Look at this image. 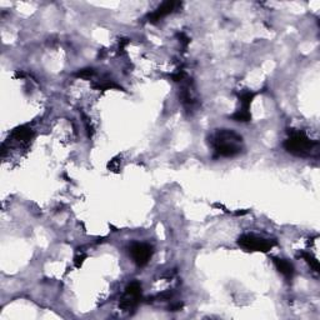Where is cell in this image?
<instances>
[{
	"label": "cell",
	"mask_w": 320,
	"mask_h": 320,
	"mask_svg": "<svg viewBox=\"0 0 320 320\" xmlns=\"http://www.w3.org/2000/svg\"><path fill=\"white\" fill-rule=\"evenodd\" d=\"M178 38H179V41H180V44H182L184 48H187V46L189 45L190 39L188 38V35L185 34V33H178Z\"/></svg>",
	"instance_id": "15"
},
{
	"label": "cell",
	"mask_w": 320,
	"mask_h": 320,
	"mask_svg": "<svg viewBox=\"0 0 320 320\" xmlns=\"http://www.w3.org/2000/svg\"><path fill=\"white\" fill-rule=\"evenodd\" d=\"M182 84L183 86H182V90H180V100H182L185 109L193 110L198 105V102L194 96V91H193L192 81L185 79Z\"/></svg>",
	"instance_id": "7"
},
{
	"label": "cell",
	"mask_w": 320,
	"mask_h": 320,
	"mask_svg": "<svg viewBox=\"0 0 320 320\" xmlns=\"http://www.w3.org/2000/svg\"><path fill=\"white\" fill-rule=\"evenodd\" d=\"M273 263H274L275 268L280 274H283L286 279H291L295 273L294 270V265L290 262H288L286 259L281 258H273Z\"/></svg>",
	"instance_id": "9"
},
{
	"label": "cell",
	"mask_w": 320,
	"mask_h": 320,
	"mask_svg": "<svg viewBox=\"0 0 320 320\" xmlns=\"http://www.w3.org/2000/svg\"><path fill=\"white\" fill-rule=\"evenodd\" d=\"M142 284L133 281L125 288L123 296L120 299V308L123 310H133L142 300Z\"/></svg>",
	"instance_id": "4"
},
{
	"label": "cell",
	"mask_w": 320,
	"mask_h": 320,
	"mask_svg": "<svg viewBox=\"0 0 320 320\" xmlns=\"http://www.w3.org/2000/svg\"><path fill=\"white\" fill-rule=\"evenodd\" d=\"M153 246L147 243H133L129 248V254H130L133 262L135 263L138 267H145L152 259Z\"/></svg>",
	"instance_id": "5"
},
{
	"label": "cell",
	"mask_w": 320,
	"mask_h": 320,
	"mask_svg": "<svg viewBox=\"0 0 320 320\" xmlns=\"http://www.w3.org/2000/svg\"><path fill=\"white\" fill-rule=\"evenodd\" d=\"M230 118H232L234 121H238V123H248V121L251 120V114L249 110L241 109V108H240V109L237 110Z\"/></svg>",
	"instance_id": "11"
},
{
	"label": "cell",
	"mask_w": 320,
	"mask_h": 320,
	"mask_svg": "<svg viewBox=\"0 0 320 320\" xmlns=\"http://www.w3.org/2000/svg\"><path fill=\"white\" fill-rule=\"evenodd\" d=\"M75 77L77 78H83V79H88V78H91L95 75V70L93 68H84V69H79L77 73H75Z\"/></svg>",
	"instance_id": "13"
},
{
	"label": "cell",
	"mask_w": 320,
	"mask_h": 320,
	"mask_svg": "<svg viewBox=\"0 0 320 320\" xmlns=\"http://www.w3.org/2000/svg\"><path fill=\"white\" fill-rule=\"evenodd\" d=\"M300 256H302L303 259H304L305 262L309 264V267L312 268L313 270H314L315 273L319 272V262H318L317 259L314 258V256L312 255V254L309 253H300Z\"/></svg>",
	"instance_id": "12"
},
{
	"label": "cell",
	"mask_w": 320,
	"mask_h": 320,
	"mask_svg": "<svg viewBox=\"0 0 320 320\" xmlns=\"http://www.w3.org/2000/svg\"><path fill=\"white\" fill-rule=\"evenodd\" d=\"M211 147H213L215 158H233L241 152L243 138L235 131L229 129H219L211 136Z\"/></svg>",
	"instance_id": "1"
},
{
	"label": "cell",
	"mask_w": 320,
	"mask_h": 320,
	"mask_svg": "<svg viewBox=\"0 0 320 320\" xmlns=\"http://www.w3.org/2000/svg\"><path fill=\"white\" fill-rule=\"evenodd\" d=\"M85 258H86V255L83 253V251H80V253H78L77 255H75V258H74L75 267H77V268L81 267V264H83L84 259H85Z\"/></svg>",
	"instance_id": "14"
},
{
	"label": "cell",
	"mask_w": 320,
	"mask_h": 320,
	"mask_svg": "<svg viewBox=\"0 0 320 320\" xmlns=\"http://www.w3.org/2000/svg\"><path fill=\"white\" fill-rule=\"evenodd\" d=\"M255 95L256 94L250 90L243 91L241 94H239V102H240V105H241V109H245V110L250 109V105L251 103H253Z\"/></svg>",
	"instance_id": "10"
},
{
	"label": "cell",
	"mask_w": 320,
	"mask_h": 320,
	"mask_svg": "<svg viewBox=\"0 0 320 320\" xmlns=\"http://www.w3.org/2000/svg\"><path fill=\"white\" fill-rule=\"evenodd\" d=\"M318 142L310 139L304 131L291 130L289 131L288 139L284 142V149L295 157L307 158L318 153Z\"/></svg>",
	"instance_id": "2"
},
{
	"label": "cell",
	"mask_w": 320,
	"mask_h": 320,
	"mask_svg": "<svg viewBox=\"0 0 320 320\" xmlns=\"http://www.w3.org/2000/svg\"><path fill=\"white\" fill-rule=\"evenodd\" d=\"M34 135V130L29 125L18 126L11 131V139L19 143H28Z\"/></svg>",
	"instance_id": "8"
},
{
	"label": "cell",
	"mask_w": 320,
	"mask_h": 320,
	"mask_svg": "<svg viewBox=\"0 0 320 320\" xmlns=\"http://www.w3.org/2000/svg\"><path fill=\"white\" fill-rule=\"evenodd\" d=\"M180 5H182V4L178 3V1H170V0H169V1H164L161 5L158 6L153 13H150L149 15L147 16V20L149 23H152V24H155V23L160 22V20L165 18V16L173 14L174 11L176 10V8Z\"/></svg>",
	"instance_id": "6"
},
{
	"label": "cell",
	"mask_w": 320,
	"mask_h": 320,
	"mask_svg": "<svg viewBox=\"0 0 320 320\" xmlns=\"http://www.w3.org/2000/svg\"><path fill=\"white\" fill-rule=\"evenodd\" d=\"M238 244L246 251L268 253V251L272 250L277 245V241L275 240L265 239V238L258 237V235L254 234H244L238 239Z\"/></svg>",
	"instance_id": "3"
}]
</instances>
